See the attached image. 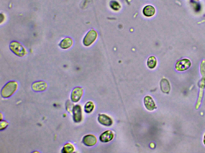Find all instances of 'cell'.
Masks as SVG:
<instances>
[{
	"label": "cell",
	"instance_id": "cell-1",
	"mask_svg": "<svg viewBox=\"0 0 205 153\" xmlns=\"http://www.w3.org/2000/svg\"><path fill=\"white\" fill-rule=\"evenodd\" d=\"M18 86L17 82H9L5 85L1 90V95L5 98L11 97L18 89Z\"/></svg>",
	"mask_w": 205,
	"mask_h": 153
},
{
	"label": "cell",
	"instance_id": "cell-2",
	"mask_svg": "<svg viewBox=\"0 0 205 153\" xmlns=\"http://www.w3.org/2000/svg\"><path fill=\"white\" fill-rule=\"evenodd\" d=\"M10 49L15 55L23 57L26 54V51L22 44L18 42L13 41L10 43Z\"/></svg>",
	"mask_w": 205,
	"mask_h": 153
},
{
	"label": "cell",
	"instance_id": "cell-3",
	"mask_svg": "<svg viewBox=\"0 0 205 153\" xmlns=\"http://www.w3.org/2000/svg\"><path fill=\"white\" fill-rule=\"evenodd\" d=\"M97 35V33L95 30H90L83 39V44L86 47L90 46L96 40Z\"/></svg>",
	"mask_w": 205,
	"mask_h": 153
},
{
	"label": "cell",
	"instance_id": "cell-4",
	"mask_svg": "<svg viewBox=\"0 0 205 153\" xmlns=\"http://www.w3.org/2000/svg\"><path fill=\"white\" fill-rule=\"evenodd\" d=\"M191 65V62L190 60L187 59H183L177 62L175 65V69L179 72H183L188 69Z\"/></svg>",
	"mask_w": 205,
	"mask_h": 153
},
{
	"label": "cell",
	"instance_id": "cell-5",
	"mask_svg": "<svg viewBox=\"0 0 205 153\" xmlns=\"http://www.w3.org/2000/svg\"><path fill=\"white\" fill-rule=\"evenodd\" d=\"M83 94V90L80 87L75 88L73 90L71 95V99L73 102H78Z\"/></svg>",
	"mask_w": 205,
	"mask_h": 153
},
{
	"label": "cell",
	"instance_id": "cell-6",
	"mask_svg": "<svg viewBox=\"0 0 205 153\" xmlns=\"http://www.w3.org/2000/svg\"><path fill=\"white\" fill-rule=\"evenodd\" d=\"M73 111V120L75 122H79L82 118L81 107L79 105L74 106Z\"/></svg>",
	"mask_w": 205,
	"mask_h": 153
},
{
	"label": "cell",
	"instance_id": "cell-7",
	"mask_svg": "<svg viewBox=\"0 0 205 153\" xmlns=\"http://www.w3.org/2000/svg\"><path fill=\"white\" fill-rule=\"evenodd\" d=\"M83 142L86 146H92L96 145L97 142V139L94 136L89 134L83 137Z\"/></svg>",
	"mask_w": 205,
	"mask_h": 153
},
{
	"label": "cell",
	"instance_id": "cell-8",
	"mask_svg": "<svg viewBox=\"0 0 205 153\" xmlns=\"http://www.w3.org/2000/svg\"><path fill=\"white\" fill-rule=\"evenodd\" d=\"M47 88V83L43 81L36 82L33 84L32 88L35 91H43L45 90Z\"/></svg>",
	"mask_w": 205,
	"mask_h": 153
},
{
	"label": "cell",
	"instance_id": "cell-9",
	"mask_svg": "<svg viewBox=\"0 0 205 153\" xmlns=\"http://www.w3.org/2000/svg\"><path fill=\"white\" fill-rule=\"evenodd\" d=\"M98 121L101 125L105 126H110L113 124V121L109 117L104 114H100Z\"/></svg>",
	"mask_w": 205,
	"mask_h": 153
},
{
	"label": "cell",
	"instance_id": "cell-10",
	"mask_svg": "<svg viewBox=\"0 0 205 153\" xmlns=\"http://www.w3.org/2000/svg\"><path fill=\"white\" fill-rule=\"evenodd\" d=\"M144 103L148 110L152 111L156 109V104L153 99L149 96H146L144 99Z\"/></svg>",
	"mask_w": 205,
	"mask_h": 153
},
{
	"label": "cell",
	"instance_id": "cell-11",
	"mask_svg": "<svg viewBox=\"0 0 205 153\" xmlns=\"http://www.w3.org/2000/svg\"><path fill=\"white\" fill-rule=\"evenodd\" d=\"M114 134L110 130H107L102 133L100 136V140L103 142H108L113 139Z\"/></svg>",
	"mask_w": 205,
	"mask_h": 153
},
{
	"label": "cell",
	"instance_id": "cell-12",
	"mask_svg": "<svg viewBox=\"0 0 205 153\" xmlns=\"http://www.w3.org/2000/svg\"><path fill=\"white\" fill-rule=\"evenodd\" d=\"M73 41L70 38H66L63 39L59 43V47L63 49H67L72 47Z\"/></svg>",
	"mask_w": 205,
	"mask_h": 153
},
{
	"label": "cell",
	"instance_id": "cell-13",
	"mask_svg": "<svg viewBox=\"0 0 205 153\" xmlns=\"http://www.w3.org/2000/svg\"><path fill=\"white\" fill-rule=\"evenodd\" d=\"M161 90L164 93H168L170 90V85L169 82L166 79H162L160 82Z\"/></svg>",
	"mask_w": 205,
	"mask_h": 153
},
{
	"label": "cell",
	"instance_id": "cell-14",
	"mask_svg": "<svg viewBox=\"0 0 205 153\" xmlns=\"http://www.w3.org/2000/svg\"><path fill=\"white\" fill-rule=\"evenodd\" d=\"M143 12L144 15L145 16L150 17L154 15L156 13V10L153 6L148 5L144 7Z\"/></svg>",
	"mask_w": 205,
	"mask_h": 153
},
{
	"label": "cell",
	"instance_id": "cell-15",
	"mask_svg": "<svg viewBox=\"0 0 205 153\" xmlns=\"http://www.w3.org/2000/svg\"><path fill=\"white\" fill-rule=\"evenodd\" d=\"M156 65L157 60L155 57L152 56L149 58L148 60L147 65L149 68H154Z\"/></svg>",
	"mask_w": 205,
	"mask_h": 153
},
{
	"label": "cell",
	"instance_id": "cell-16",
	"mask_svg": "<svg viewBox=\"0 0 205 153\" xmlns=\"http://www.w3.org/2000/svg\"><path fill=\"white\" fill-rule=\"evenodd\" d=\"M74 150V147L73 145L71 144L67 143L65 145L62 150V152L70 153L73 152Z\"/></svg>",
	"mask_w": 205,
	"mask_h": 153
},
{
	"label": "cell",
	"instance_id": "cell-17",
	"mask_svg": "<svg viewBox=\"0 0 205 153\" xmlns=\"http://www.w3.org/2000/svg\"><path fill=\"white\" fill-rule=\"evenodd\" d=\"M94 108V105L93 103L89 101L85 104V110L87 113H91L93 110Z\"/></svg>",
	"mask_w": 205,
	"mask_h": 153
},
{
	"label": "cell",
	"instance_id": "cell-18",
	"mask_svg": "<svg viewBox=\"0 0 205 153\" xmlns=\"http://www.w3.org/2000/svg\"><path fill=\"white\" fill-rule=\"evenodd\" d=\"M200 73L203 78H205V60L202 61L200 65Z\"/></svg>",
	"mask_w": 205,
	"mask_h": 153
},
{
	"label": "cell",
	"instance_id": "cell-19",
	"mask_svg": "<svg viewBox=\"0 0 205 153\" xmlns=\"http://www.w3.org/2000/svg\"><path fill=\"white\" fill-rule=\"evenodd\" d=\"M203 86H202L200 91V93H199V98H198V102H197V104L196 105V109H198V107H199V105H200V103L201 102V100L202 98V95H203Z\"/></svg>",
	"mask_w": 205,
	"mask_h": 153
},
{
	"label": "cell",
	"instance_id": "cell-20",
	"mask_svg": "<svg viewBox=\"0 0 205 153\" xmlns=\"http://www.w3.org/2000/svg\"><path fill=\"white\" fill-rule=\"evenodd\" d=\"M9 125V123L6 121H1V125H0V129L2 130L6 129Z\"/></svg>",
	"mask_w": 205,
	"mask_h": 153
},
{
	"label": "cell",
	"instance_id": "cell-21",
	"mask_svg": "<svg viewBox=\"0 0 205 153\" xmlns=\"http://www.w3.org/2000/svg\"><path fill=\"white\" fill-rule=\"evenodd\" d=\"M195 11L196 12H198L199 11V10H200L201 9V7H200V5H199V4H198V3H195Z\"/></svg>",
	"mask_w": 205,
	"mask_h": 153
},
{
	"label": "cell",
	"instance_id": "cell-22",
	"mask_svg": "<svg viewBox=\"0 0 205 153\" xmlns=\"http://www.w3.org/2000/svg\"><path fill=\"white\" fill-rule=\"evenodd\" d=\"M203 143H204V144L205 145V134L204 136V139H203Z\"/></svg>",
	"mask_w": 205,
	"mask_h": 153
},
{
	"label": "cell",
	"instance_id": "cell-23",
	"mask_svg": "<svg viewBox=\"0 0 205 153\" xmlns=\"http://www.w3.org/2000/svg\"><path fill=\"white\" fill-rule=\"evenodd\" d=\"M194 1H199V0H194Z\"/></svg>",
	"mask_w": 205,
	"mask_h": 153
}]
</instances>
